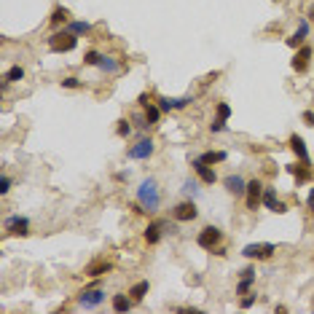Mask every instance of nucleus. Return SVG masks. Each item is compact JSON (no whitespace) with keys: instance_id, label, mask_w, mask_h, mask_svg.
<instances>
[{"instance_id":"nucleus-36","label":"nucleus","mask_w":314,"mask_h":314,"mask_svg":"<svg viewBox=\"0 0 314 314\" xmlns=\"http://www.w3.org/2000/svg\"><path fill=\"white\" fill-rule=\"evenodd\" d=\"M253 304H255V296H250V293H247V298H242V309H250Z\"/></svg>"},{"instance_id":"nucleus-1","label":"nucleus","mask_w":314,"mask_h":314,"mask_svg":"<svg viewBox=\"0 0 314 314\" xmlns=\"http://www.w3.org/2000/svg\"><path fill=\"white\" fill-rule=\"evenodd\" d=\"M137 202L142 204V210H145V212L159 210L161 194H159V183H156V177H145V180L137 185Z\"/></svg>"},{"instance_id":"nucleus-27","label":"nucleus","mask_w":314,"mask_h":314,"mask_svg":"<svg viewBox=\"0 0 314 314\" xmlns=\"http://www.w3.org/2000/svg\"><path fill=\"white\" fill-rule=\"evenodd\" d=\"M67 30H70V32H75L78 38H81V35L91 32V24H89V22H75V19H70V22H67Z\"/></svg>"},{"instance_id":"nucleus-28","label":"nucleus","mask_w":314,"mask_h":314,"mask_svg":"<svg viewBox=\"0 0 314 314\" xmlns=\"http://www.w3.org/2000/svg\"><path fill=\"white\" fill-rule=\"evenodd\" d=\"M183 191H185V196H199V180L196 177H188V180H185V185H183Z\"/></svg>"},{"instance_id":"nucleus-29","label":"nucleus","mask_w":314,"mask_h":314,"mask_svg":"<svg viewBox=\"0 0 314 314\" xmlns=\"http://www.w3.org/2000/svg\"><path fill=\"white\" fill-rule=\"evenodd\" d=\"M99 62H102V54L99 51H94V48H91V51H86V56H83V65H94V67H99Z\"/></svg>"},{"instance_id":"nucleus-19","label":"nucleus","mask_w":314,"mask_h":314,"mask_svg":"<svg viewBox=\"0 0 314 314\" xmlns=\"http://www.w3.org/2000/svg\"><path fill=\"white\" fill-rule=\"evenodd\" d=\"M253 282H255V269L247 266L245 271H242V280H239V285H237V296H247L250 288H253Z\"/></svg>"},{"instance_id":"nucleus-17","label":"nucleus","mask_w":314,"mask_h":314,"mask_svg":"<svg viewBox=\"0 0 314 314\" xmlns=\"http://www.w3.org/2000/svg\"><path fill=\"white\" fill-rule=\"evenodd\" d=\"M290 151L298 156V161L312 164V161H309V151H306V142H304L301 134H290Z\"/></svg>"},{"instance_id":"nucleus-33","label":"nucleus","mask_w":314,"mask_h":314,"mask_svg":"<svg viewBox=\"0 0 314 314\" xmlns=\"http://www.w3.org/2000/svg\"><path fill=\"white\" fill-rule=\"evenodd\" d=\"M215 110H218V116H220V118H226V121L231 118V105H228V102H218V108H215Z\"/></svg>"},{"instance_id":"nucleus-5","label":"nucleus","mask_w":314,"mask_h":314,"mask_svg":"<svg viewBox=\"0 0 314 314\" xmlns=\"http://www.w3.org/2000/svg\"><path fill=\"white\" fill-rule=\"evenodd\" d=\"M220 239H223V231H220L218 226H207L204 231H199V237H196L199 247H204V250H215V247H220Z\"/></svg>"},{"instance_id":"nucleus-40","label":"nucleus","mask_w":314,"mask_h":314,"mask_svg":"<svg viewBox=\"0 0 314 314\" xmlns=\"http://www.w3.org/2000/svg\"><path fill=\"white\" fill-rule=\"evenodd\" d=\"M312 19H314V5H312Z\"/></svg>"},{"instance_id":"nucleus-4","label":"nucleus","mask_w":314,"mask_h":314,"mask_svg":"<svg viewBox=\"0 0 314 314\" xmlns=\"http://www.w3.org/2000/svg\"><path fill=\"white\" fill-rule=\"evenodd\" d=\"M153 151H156L153 140H151V137H140V140L129 148V151H126V156L134 159V161H145V159H151V156H153Z\"/></svg>"},{"instance_id":"nucleus-8","label":"nucleus","mask_w":314,"mask_h":314,"mask_svg":"<svg viewBox=\"0 0 314 314\" xmlns=\"http://www.w3.org/2000/svg\"><path fill=\"white\" fill-rule=\"evenodd\" d=\"M5 231L13 234V237H27L30 234V220L24 215H8L5 218Z\"/></svg>"},{"instance_id":"nucleus-12","label":"nucleus","mask_w":314,"mask_h":314,"mask_svg":"<svg viewBox=\"0 0 314 314\" xmlns=\"http://www.w3.org/2000/svg\"><path fill=\"white\" fill-rule=\"evenodd\" d=\"M263 207L271 212H288V204L280 202V196H277V188H263Z\"/></svg>"},{"instance_id":"nucleus-22","label":"nucleus","mask_w":314,"mask_h":314,"mask_svg":"<svg viewBox=\"0 0 314 314\" xmlns=\"http://www.w3.org/2000/svg\"><path fill=\"white\" fill-rule=\"evenodd\" d=\"M148 290H151V285H148L145 280H142V282H137V285H132V290H129L132 301H134V304H137V301H142V298L148 296Z\"/></svg>"},{"instance_id":"nucleus-37","label":"nucleus","mask_w":314,"mask_h":314,"mask_svg":"<svg viewBox=\"0 0 314 314\" xmlns=\"http://www.w3.org/2000/svg\"><path fill=\"white\" fill-rule=\"evenodd\" d=\"M304 121H306L309 126H314V113H312V110H304Z\"/></svg>"},{"instance_id":"nucleus-39","label":"nucleus","mask_w":314,"mask_h":314,"mask_svg":"<svg viewBox=\"0 0 314 314\" xmlns=\"http://www.w3.org/2000/svg\"><path fill=\"white\" fill-rule=\"evenodd\" d=\"M137 105H140V108H145V105H148V94H145V91L137 97Z\"/></svg>"},{"instance_id":"nucleus-26","label":"nucleus","mask_w":314,"mask_h":314,"mask_svg":"<svg viewBox=\"0 0 314 314\" xmlns=\"http://www.w3.org/2000/svg\"><path fill=\"white\" fill-rule=\"evenodd\" d=\"M99 70H102V73H118V70H121V62H118V59H113V56H105V54H102Z\"/></svg>"},{"instance_id":"nucleus-6","label":"nucleus","mask_w":314,"mask_h":314,"mask_svg":"<svg viewBox=\"0 0 314 314\" xmlns=\"http://www.w3.org/2000/svg\"><path fill=\"white\" fill-rule=\"evenodd\" d=\"M196 215H199V210H196V204L191 202H177L175 207H172V218L177 220V223H191V220H196Z\"/></svg>"},{"instance_id":"nucleus-15","label":"nucleus","mask_w":314,"mask_h":314,"mask_svg":"<svg viewBox=\"0 0 314 314\" xmlns=\"http://www.w3.org/2000/svg\"><path fill=\"white\" fill-rule=\"evenodd\" d=\"M188 102H191V97H177V99H172V97H159V99H156V105H159L164 113H169V110H183Z\"/></svg>"},{"instance_id":"nucleus-10","label":"nucleus","mask_w":314,"mask_h":314,"mask_svg":"<svg viewBox=\"0 0 314 314\" xmlns=\"http://www.w3.org/2000/svg\"><path fill=\"white\" fill-rule=\"evenodd\" d=\"M105 301V293L97 288V285H91V288H86L81 293V296H78V304L83 306V309H91V306H99Z\"/></svg>"},{"instance_id":"nucleus-16","label":"nucleus","mask_w":314,"mask_h":314,"mask_svg":"<svg viewBox=\"0 0 314 314\" xmlns=\"http://www.w3.org/2000/svg\"><path fill=\"white\" fill-rule=\"evenodd\" d=\"M164 228H167L164 220H153V223H148V228H145V242H148V245H159L161 237H164Z\"/></svg>"},{"instance_id":"nucleus-11","label":"nucleus","mask_w":314,"mask_h":314,"mask_svg":"<svg viewBox=\"0 0 314 314\" xmlns=\"http://www.w3.org/2000/svg\"><path fill=\"white\" fill-rule=\"evenodd\" d=\"M312 164H285V172H290L293 177H296V183L298 185H306V183H309L312 180Z\"/></svg>"},{"instance_id":"nucleus-13","label":"nucleus","mask_w":314,"mask_h":314,"mask_svg":"<svg viewBox=\"0 0 314 314\" xmlns=\"http://www.w3.org/2000/svg\"><path fill=\"white\" fill-rule=\"evenodd\" d=\"M191 167H194V172H196V177H199V180H204L207 185L218 183V172L210 167V164H204V161L194 159V161H191Z\"/></svg>"},{"instance_id":"nucleus-31","label":"nucleus","mask_w":314,"mask_h":314,"mask_svg":"<svg viewBox=\"0 0 314 314\" xmlns=\"http://www.w3.org/2000/svg\"><path fill=\"white\" fill-rule=\"evenodd\" d=\"M116 132H118V137H129V134H132V121L121 118L118 126H116Z\"/></svg>"},{"instance_id":"nucleus-25","label":"nucleus","mask_w":314,"mask_h":314,"mask_svg":"<svg viewBox=\"0 0 314 314\" xmlns=\"http://www.w3.org/2000/svg\"><path fill=\"white\" fill-rule=\"evenodd\" d=\"M65 22H70V11L62 8V5H56L54 13H51V27H59V24H65Z\"/></svg>"},{"instance_id":"nucleus-24","label":"nucleus","mask_w":314,"mask_h":314,"mask_svg":"<svg viewBox=\"0 0 314 314\" xmlns=\"http://www.w3.org/2000/svg\"><path fill=\"white\" fill-rule=\"evenodd\" d=\"M113 269V263L110 261H102V263H94V266H89L83 274L86 277H102V274H108V271Z\"/></svg>"},{"instance_id":"nucleus-7","label":"nucleus","mask_w":314,"mask_h":314,"mask_svg":"<svg viewBox=\"0 0 314 314\" xmlns=\"http://www.w3.org/2000/svg\"><path fill=\"white\" fill-rule=\"evenodd\" d=\"M247 210H258L263 204V183L261 180H247V194H245Z\"/></svg>"},{"instance_id":"nucleus-34","label":"nucleus","mask_w":314,"mask_h":314,"mask_svg":"<svg viewBox=\"0 0 314 314\" xmlns=\"http://www.w3.org/2000/svg\"><path fill=\"white\" fill-rule=\"evenodd\" d=\"M11 185H13V180H11V177H5V175H3V177H0V194L5 196V194L11 191Z\"/></svg>"},{"instance_id":"nucleus-20","label":"nucleus","mask_w":314,"mask_h":314,"mask_svg":"<svg viewBox=\"0 0 314 314\" xmlns=\"http://www.w3.org/2000/svg\"><path fill=\"white\" fill-rule=\"evenodd\" d=\"M132 296H129V293H118V296H113V309H116V312H121V314H124V312H129L132 309Z\"/></svg>"},{"instance_id":"nucleus-21","label":"nucleus","mask_w":314,"mask_h":314,"mask_svg":"<svg viewBox=\"0 0 314 314\" xmlns=\"http://www.w3.org/2000/svg\"><path fill=\"white\" fill-rule=\"evenodd\" d=\"M142 110H145V118H148V126H156V124H159V121H161V108H159V105H153V102H148L145 105V108H142Z\"/></svg>"},{"instance_id":"nucleus-38","label":"nucleus","mask_w":314,"mask_h":314,"mask_svg":"<svg viewBox=\"0 0 314 314\" xmlns=\"http://www.w3.org/2000/svg\"><path fill=\"white\" fill-rule=\"evenodd\" d=\"M306 204H309L312 212H314V188H309V194H306Z\"/></svg>"},{"instance_id":"nucleus-30","label":"nucleus","mask_w":314,"mask_h":314,"mask_svg":"<svg viewBox=\"0 0 314 314\" xmlns=\"http://www.w3.org/2000/svg\"><path fill=\"white\" fill-rule=\"evenodd\" d=\"M3 78H5L8 83H11V81H22V78H24V70L19 67V65H13V67H11V70H8V73H5Z\"/></svg>"},{"instance_id":"nucleus-14","label":"nucleus","mask_w":314,"mask_h":314,"mask_svg":"<svg viewBox=\"0 0 314 314\" xmlns=\"http://www.w3.org/2000/svg\"><path fill=\"white\" fill-rule=\"evenodd\" d=\"M223 185L228 188V194H231V196H245L247 194V180H242V175L223 177Z\"/></svg>"},{"instance_id":"nucleus-3","label":"nucleus","mask_w":314,"mask_h":314,"mask_svg":"<svg viewBox=\"0 0 314 314\" xmlns=\"http://www.w3.org/2000/svg\"><path fill=\"white\" fill-rule=\"evenodd\" d=\"M274 253H277V245H271V242H255V245L242 247V255L250 261H269Z\"/></svg>"},{"instance_id":"nucleus-32","label":"nucleus","mask_w":314,"mask_h":314,"mask_svg":"<svg viewBox=\"0 0 314 314\" xmlns=\"http://www.w3.org/2000/svg\"><path fill=\"white\" fill-rule=\"evenodd\" d=\"M226 129H228V124H226V118H220V116H218L215 121H212V126H210V132H212V134H218V132H226Z\"/></svg>"},{"instance_id":"nucleus-23","label":"nucleus","mask_w":314,"mask_h":314,"mask_svg":"<svg viewBox=\"0 0 314 314\" xmlns=\"http://www.w3.org/2000/svg\"><path fill=\"white\" fill-rule=\"evenodd\" d=\"M199 161H204V164H223L226 161V151H207V153H202L199 156Z\"/></svg>"},{"instance_id":"nucleus-35","label":"nucleus","mask_w":314,"mask_h":314,"mask_svg":"<svg viewBox=\"0 0 314 314\" xmlns=\"http://www.w3.org/2000/svg\"><path fill=\"white\" fill-rule=\"evenodd\" d=\"M78 86H81V81L73 78V75H67L65 81H62V89H78Z\"/></svg>"},{"instance_id":"nucleus-2","label":"nucleus","mask_w":314,"mask_h":314,"mask_svg":"<svg viewBox=\"0 0 314 314\" xmlns=\"http://www.w3.org/2000/svg\"><path fill=\"white\" fill-rule=\"evenodd\" d=\"M75 46H78V35L70 32L67 27L59 30V32H54L51 38H48V48H51L54 54H67V51H73Z\"/></svg>"},{"instance_id":"nucleus-18","label":"nucleus","mask_w":314,"mask_h":314,"mask_svg":"<svg viewBox=\"0 0 314 314\" xmlns=\"http://www.w3.org/2000/svg\"><path fill=\"white\" fill-rule=\"evenodd\" d=\"M306 38H309V22L304 19V22L298 24V30L288 38V46H290V48H298V46H304V40H306Z\"/></svg>"},{"instance_id":"nucleus-9","label":"nucleus","mask_w":314,"mask_h":314,"mask_svg":"<svg viewBox=\"0 0 314 314\" xmlns=\"http://www.w3.org/2000/svg\"><path fill=\"white\" fill-rule=\"evenodd\" d=\"M309 62H312V46H298V51L293 54V62H290V67L296 70V73H306L309 70Z\"/></svg>"}]
</instances>
